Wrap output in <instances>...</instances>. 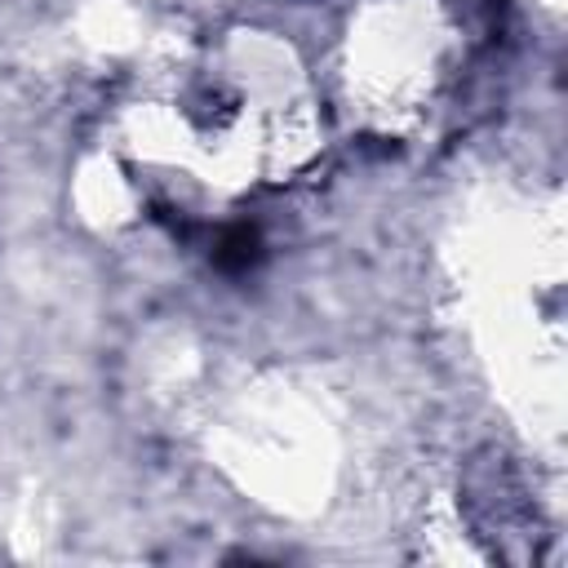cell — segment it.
Returning a JSON list of instances; mask_svg holds the SVG:
<instances>
[{"instance_id":"obj_1","label":"cell","mask_w":568,"mask_h":568,"mask_svg":"<svg viewBox=\"0 0 568 568\" xmlns=\"http://www.w3.org/2000/svg\"><path fill=\"white\" fill-rule=\"evenodd\" d=\"M257 231H248V226H231L222 240H217V248H213V257H217V266L222 271H231V275H240V271H248L253 262H257Z\"/></svg>"}]
</instances>
